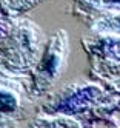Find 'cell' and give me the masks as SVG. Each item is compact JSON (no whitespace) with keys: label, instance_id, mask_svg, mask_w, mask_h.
Instances as JSON below:
<instances>
[{"label":"cell","instance_id":"1","mask_svg":"<svg viewBox=\"0 0 120 128\" xmlns=\"http://www.w3.org/2000/svg\"><path fill=\"white\" fill-rule=\"evenodd\" d=\"M17 106V102L12 94L9 93H3V91H0V111L2 113H11L14 111Z\"/></svg>","mask_w":120,"mask_h":128},{"label":"cell","instance_id":"2","mask_svg":"<svg viewBox=\"0 0 120 128\" xmlns=\"http://www.w3.org/2000/svg\"><path fill=\"white\" fill-rule=\"evenodd\" d=\"M52 62H55V59H54V57H51V59H49V65H52ZM46 70H48L49 72H52V68H51V66H46Z\"/></svg>","mask_w":120,"mask_h":128},{"label":"cell","instance_id":"3","mask_svg":"<svg viewBox=\"0 0 120 128\" xmlns=\"http://www.w3.org/2000/svg\"><path fill=\"white\" fill-rule=\"evenodd\" d=\"M111 2H116V3H120V0H111Z\"/></svg>","mask_w":120,"mask_h":128}]
</instances>
